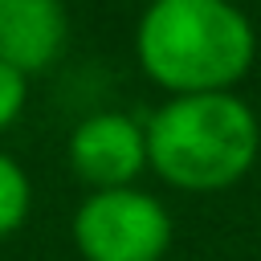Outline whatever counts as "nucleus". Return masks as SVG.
<instances>
[{
  "mask_svg": "<svg viewBox=\"0 0 261 261\" xmlns=\"http://www.w3.org/2000/svg\"><path fill=\"white\" fill-rule=\"evenodd\" d=\"M29 212H33V179L8 151H0V241L12 237L29 220Z\"/></svg>",
  "mask_w": 261,
  "mask_h": 261,
  "instance_id": "nucleus-6",
  "label": "nucleus"
},
{
  "mask_svg": "<svg viewBox=\"0 0 261 261\" xmlns=\"http://www.w3.org/2000/svg\"><path fill=\"white\" fill-rule=\"evenodd\" d=\"M69 45V16L57 0H0V65L37 77Z\"/></svg>",
  "mask_w": 261,
  "mask_h": 261,
  "instance_id": "nucleus-5",
  "label": "nucleus"
},
{
  "mask_svg": "<svg viewBox=\"0 0 261 261\" xmlns=\"http://www.w3.org/2000/svg\"><path fill=\"white\" fill-rule=\"evenodd\" d=\"M24 102H29V77L8 69V65H0V130H8L20 118Z\"/></svg>",
  "mask_w": 261,
  "mask_h": 261,
  "instance_id": "nucleus-7",
  "label": "nucleus"
},
{
  "mask_svg": "<svg viewBox=\"0 0 261 261\" xmlns=\"http://www.w3.org/2000/svg\"><path fill=\"white\" fill-rule=\"evenodd\" d=\"M135 57L171 98L232 94L257 61V29L228 0H155L135 24Z\"/></svg>",
  "mask_w": 261,
  "mask_h": 261,
  "instance_id": "nucleus-1",
  "label": "nucleus"
},
{
  "mask_svg": "<svg viewBox=\"0 0 261 261\" xmlns=\"http://www.w3.org/2000/svg\"><path fill=\"white\" fill-rule=\"evenodd\" d=\"M65 159L90 192L135 188V179L147 171V126L122 110L86 114L69 130Z\"/></svg>",
  "mask_w": 261,
  "mask_h": 261,
  "instance_id": "nucleus-4",
  "label": "nucleus"
},
{
  "mask_svg": "<svg viewBox=\"0 0 261 261\" xmlns=\"http://www.w3.org/2000/svg\"><path fill=\"white\" fill-rule=\"evenodd\" d=\"M69 232L82 261H163L171 249V212L143 188L90 192Z\"/></svg>",
  "mask_w": 261,
  "mask_h": 261,
  "instance_id": "nucleus-3",
  "label": "nucleus"
},
{
  "mask_svg": "<svg viewBox=\"0 0 261 261\" xmlns=\"http://www.w3.org/2000/svg\"><path fill=\"white\" fill-rule=\"evenodd\" d=\"M143 126L147 171L175 192H224L241 184L261 155L257 110L237 94L167 98Z\"/></svg>",
  "mask_w": 261,
  "mask_h": 261,
  "instance_id": "nucleus-2",
  "label": "nucleus"
}]
</instances>
